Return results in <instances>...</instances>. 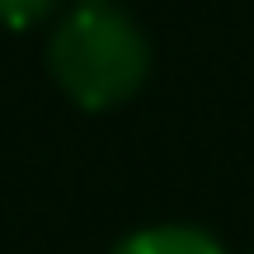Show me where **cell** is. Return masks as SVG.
<instances>
[{"label":"cell","instance_id":"cell-1","mask_svg":"<svg viewBox=\"0 0 254 254\" xmlns=\"http://www.w3.org/2000/svg\"><path fill=\"white\" fill-rule=\"evenodd\" d=\"M146 66H151V52L136 24L99 0L80 5L47 43V71L90 113L113 109L127 94H136Z\"/></svg>","mask_w":254,"mask_h":254},{"label":"cell","instance_id":"cell-2","mask_svg":"<svg viewBox=\"0 0 254 254\" xmlns=\"http://www.w3.org/2000/svg\"><path fill=\"white\" fill-rule=\"evenodd\" d=\"M113 254H221V245L189 226H160V231H141V236L123 240Z\"/></svg>","mask_w":254,"mask_h":254},{"label":"cell","instance_id":"cell-3","mask_svg":"<svg viewBox=\"0 0 254 254\" xmlns=\"http://www.w3.org/2000/svg\"><path fill=\"white\" fill-rule=\"evenodd\" d=\"M52 9V0H0V24L5 28H33Z\"/></svg>","mask_w":254,"mask_h":254}]
</instances>
